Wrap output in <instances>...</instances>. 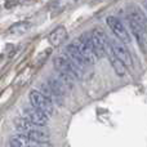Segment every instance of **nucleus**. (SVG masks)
<instances>
[{
    "instance_id": "nucleus-5",
    "label": "nucleus",
    "mask_w": 147,
    "mask_h": 147,
    "mask_svg": "<svg viewBox=\"0 0 147 147\" xmlns=\"http://www.w3.org/2000/svg\"><path fill=\"white\" fill-rule=\"evenodd\" d=\"M106 23L109 25V27L111 28V31L115 34V36H116L121 43L130 44L132 39H130L129 34H128L127 28L124 27V25L120 22V20H117V18L114 17V16H110V17L106 18Z\"/></svg>"
},
{
    "instance_id": "nucleus-7",
    "label": "nucleus",
    "mask_w": 147,
    "mask_h": 147,
    "mask_svg": "<svg viewBox=\"0 0 147 147\" xmlns=\"http://www.w3.org/2000/svg\"><path fill=\"white\" fill-rule=\"evenodd\" d=\"M65 52H66V54H67V58H69L80 71H84V67L89 65L88 62H86V59L84 58V56L79 52V49L76 48L72 43L69 44V45L65 48Z\"/></svg>"
},
{
    "instance_id": "nucleus-11",
    "label": "nucleus",
    "mask_w": 147,
    "mask_h": 147,
    "mask_svg": "<svg viewBox=\"0 0 147 147\" xmlns=\"http://www.w3.org/2000/svg\"><path fill=\"white\" fill-rule=\"evenodd\" d=\"M67 38V30L65 26H58L56 27L48 36V41L52 47H58L66 40Z\"/></svg>"
},
{
    "instance_id": "nucleus-2",
    "label": "nucleus",
    "mask_w": 147,
    "mask_h": 147,
    "mask_svg": "<svg viewBox=\"0 0 147 147\" xmlns=\"http://www.w3.org/2000/svg\"><path fill=\"white\" fill-rule=\"evenodd\" d=\"M53 63H54L56 70L61 74V80L63 81L66 85L67 84L71 85L74 79L80 78L81 72H83V71H80L67 57H57V58H54Z\"/></svg>"
},
{
    "instance_id": "nucleus-9",
    "label": "nucleus",
    "mask_w": 147,
    "mask_h": 147,
    "mask_svg": "<svg viewBox=\"0 0 147 147\" xmlns=\"http://www.w3.org/2000/svg\"><path fill=\"white\" fill-rule=\"evenodd\" d=\"M111 52L116 58H119L125 66H133V61H132V57H130L129 52L127 51L123 44H119L117 41L111 40Z\"/></svg>"
},
{
    "instance_id": "nucleus-1",
    "label": "nucleus",
    "mask_w": 147,
    "mask_h": 147,
    "mask_svg": "<svg viewBox=\"0 0 147 147\" xmlns=\"http://www.w3.org/2000/svg\"><path fill=\"white\" fill-rule=\"evenodd\" d=\"M16 127L20 130V134L26 136L27 138L35 141L36 143L48 142L49 138H51V133L45 127L32 124L26 119H17L16 120Z\"/></svg>"
},
{
    "instance_id": "nucleus-10",
    "label": "nucleus",
    "mask_w": 147,
    "mask_h": 147,
    "mask_svg": "<svg viewBox=\"0 0 147 147\" xmlns=\"http://www.w3.org/2000/svg\"><path fill=\"white\" fill-rule=\"evenodd\" d=\"M128 21L147 28V17L138 5H130L128 9Z\"/></svg>"
},
{
    "instance_id": "nucleus-6",
    "label": "nucleus",
    "mask_w": 147,
    "mask_h": 147,
    "mask_svg": "<svg viewBox=\"0 0 147 147\" xmlns=\"http://www.w3.org/2000/svg\"><path fill=\"white\" fill-rule=\"evenodd\" d=\"M22 115L23 119H26L27 121L32 123L36 125H41V127H45L47 123H48V116H47L44 112L39 111L35 107H26L22 110Z\"/></svg>"
},
{
    "instance_id": "nucleus-4",
    "label": "nucleus",
    "mask_w": 147,
    "mask_h": 147,
    "mask_svg": "<svg viewBox=\"0 0 147 147\" xmlns=\"http://www.w3.org/2000/svg\"><path fill=\"white\" fill-rule=\"evenodd\" d=\"M72 44L79 49V52L83 54L84 58L86 59V62H88L89 65H93L94 62L97 61V57H96V54H94L93 49H92L90 36L89 35H86L85 34V35H83L81 38L74 40Z\"/></svg>"
},
{
    "instance_id": "nucleus-14",
    "label": "nucleus",
    "mask_w": 147,
    "mask_h": 147,
    "mask_svg": "<svg viewBox=\"0 0 147 147\" xmlns=\"http://www.w3.org/2000/svg\"><path fill=\"white\" fill-rule=\"evenodd\" d=\"M30 22L28 21H20L17 23H13L12 26L8 30V34H12V35H22V34L27 32L28 28H30Z\"/></svg>"
},
{
    "instance_id": "nucleus-3",
    "label": "nucleus",
    "mask_w": 147,
    "mask_h": 147,
    "mask_svg": "<svg viewBox=\"0 0 147 147\" xmlns=\"http://www.w3.org/2000/svg\"><path fill=\"white\" fill-rule=\"evenodd\" d=\"M28 98H30L31 106L38 109L39 111L44 112L48 117L54 114V107L52 101L47 96H44L40 90H31L28 94Z\"/></svg>"
},
{
    "instance_id": "nucleus-15",
    "label": "nucleus",
    "mask_w": 147,
    "mask_h": 147,
    "mask_svg": "<svg viewBox=\"0 0 147 147\" xmlns=\"http://www.w3.org/2000/svg\"><path fill=\"white\" fill-rule=\"evenodd\" d=\"M142 4H143V7H145V9L147 10V0H143V3H142Z\"/></svg>"
},
{
    "instance_id": "nucleus-12",
    "label": "nucleus",
    "mask_w": 147,
    "mask_h": 147,
    "mask_svg": "<svg viewBox=\"0 0 147 147\" xmlns=\"http://www.w3.org/2000/svg\"><path fill=\"white\" fill-rule=\"evenodd\" d=\"M9 147H40L39 143H36L35 141L27 138L26 136L18 134L10 138L9 141Z\"/></svg>"
},
{
    "instance_id": "nucleus-8",
    "label": "nucleus",
    "mask_w": 147,
    "mask_h": 147,
    "mask_svg": "<svg viewBox=\"0 0 147 147\" xmlns=\"http://www.w3.org/2000/svg\"><path fill=\"white\" fill-rule=\"evenodd\" d=\"M128 23H129L130 30H132L134 38L137 39V43L140 45L141 51L145 54H147V28L142 27L140 25H136L134 22H130V21H128Z\"/></svg>"
},
{
    "instance_id": "nucleus-13",
    "label": "nucleus",
    "mask_w": 147,
    "mask_h": 147,
    "mask_svg": "<svg viewBox=\"0 0 147 147\" xmlns=\"http://www.w3.org/2000/svg\"><path fill=\"white\" fill-rule=\"evenodd\" d=\"M107 56H109V61H110V63H111L114 71L116 72V75L117 76H124L125 72H127V69H125L127 66H125L119 58H116L112 53H109Z\"/></svg>"
}]
</instances>
